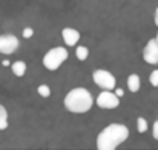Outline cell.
Returning a JSON list of instances; mask_svg holds the SVG:
<instances>
[{
    "label": "cell",
    "instance_id": "7a4b0ae2",
    "mask_svg": "<svg viewBox=\"0 0 158 150\" xmlns=\"http://www.w3.org/2000/svg\"><path fill=\"white\" fill-rule=\"evenodd\" d=\"M64 107L72 113H86L94 106V98L91 92L85 87H75L64 97Z\"/></svg>",
    "mask_w": 158,
    "mask_h": 150
},
{
    "label": "cell",
    "instance_id": "9a60e30c",
    "mask_svg": "<svg viewBox=\"0 0 158 150\" xmlns=\"http://www.w3.org/2000/svg\"><path fill=\"white\" fill-rule=\"evenodd\" d=\"M149 81H151V84H152L154 87H158V69L152 71V74H151V77H149Z\"/></svg>",
    "mask_w": 158,
    "mask_h": 150
},
{
    "label": "cell",
    "instance_id": "2e32d148",
    "mask_svg": "<svg viewBox=\"0 0 158 150\" xmlns=\"http://www.w3.org/2000/svg\"><path fill=\"white\" fill-rule=\"evenodd\" d=\"M34 35V29L32 28H25L23 29V39H31Z\"/></svg>",
    "mask_w": 158,
    "mask_h": 150
},
{
    "label": "cell",
    "instance_id": "e0dca14e",
    "mask_svg": "<svg viewBox=\"0 0 158 150\" xmlns=\"http://www.w3.org/2000/svg\"><path fill=\"white\" fill-rule=\"evenodd\" d=\"M152 133H154V138L158 141V120L154 123V129H152Z\"/></svg>",
    "mask_w": 158,
    "mask_h": 150
},
{
    "label": "cell",
    "instance_id": "44dd1931",
    "mask_svg": "<svg viewBox=\"0 0 158 150\" xmlns=\"http://www.w3.org/2000/svg\"><path fill=\"white\" fill-rule=\"evenodd\" d=\"M155 39H157V42H158V34H157V37H155Z\"/></svg>",
    "mask_w": 158,
    "mask_h": 150
},
{
    "label": "cell",
    "instance_id": "ac0fdd59",
    "mask_svg": "<svg viewBox=\"0 0 158 150\" xmlns=\"http://www.w3.org/2000/svg\"><path fill=\"white\" fill-rule=\"evenodd\" d=\"M115 94H117L118 97H123V94H124V92H123V89H117V91H115Z\"/></svg>",
    "mask_w": 158,
    "mask_h": 150
},
{
    "label": "cell",
    "instance_id": "8fae6325",
    "mask_svg": "<svg viewBox=\"0 0 158 150\" xmlns=\"http://www.w3.org/2000/svg\"><path fill=\"white\" fill-rule=\"evenodd\" d=\"M5 129H8V112L0 104V130H5Z\"/></svg>",
    "mask_w": 158,
    "mask_h": 150
},
{
    "label": "cell",
    "instance_id": "8992f818",
    "mask_svg": "<svg viewBox=\"0 0 158 150\" xmlns=\"http://www.w3.org/2000/svg\"><path fill=\"white\" fill-rule=\"evenodd\" d=\"M19 39L15 35H11V34H3L0 35V52L2 54H14L17 48H19Z\"/></svg>",
    "mask_w": 158,
    "mask_h": 150
},
{
    "label": "cell",
    "instance_id": "7c38bea8",
    "mask_svg": "<svg viewBox=\"0 0 158 150\" xmlns=\"http://www.w3.org/2000/svg\"><path fill=\"white\" fill-rule=\"evenodd\" d=\"M75 55H77V58H78L80 61H85V60L89 57V49H88L86 46H77Z\"/></svg>",
    "mask_w": 158,
    "mask_h": 150
},
{
    "label": "cell",
    "instance_id": "ba28073f",
    "mask_svg": "<svg viewBox=\"0 0 158 150\" xmlns=\"http://www.w3.org/2000/svg\"><path fill=\"white\" fill-rule=\"evenodd\" d=\"M61 37L68 46H75L80 42V32L74 28H64L61 31Z\"/></svg>",
    "mask_w": 158,
    "mask_h": 150
},
{
    "label": "cell",
    "instance_id": "30bf717a",
    "mask_svg": "<svg viewBox=\"0 0 158 150\" xmlns=\"http://www.w3.org/2000/svg\"><path fill=\"white\" fill-rule=\"evenodd\" d=\"M11 69H12V72H14V75L15 77H23L25 74H26V63L25 61H14L12 64H11Z\"/></svg>",
    "mask_w": 158,
    "mask_h": 150
},
{
    "label": "cell",
    "instance_id": "277c9868",
    "mask_svg": "<svg viewBox=\"0 0 158 150\" xmlns=\"http://www.w3.org/2000/svg\"><path fill=\"white\" fill-rule=\"evenodd\" d=\"M92 78H94V83L98 87H102L103 91H114L115 86H117L115 77L109 71H106V69H97V71H94Z\"/></svg>",
    "mask_w": 158,
    "mask_h": 150
},
{
    "label": "cell",
    "instance_id": "3957f363",
    "mask_svg": "<svg viewBox=\"0 0 158 150\" xmlns=\"http://www.w3.org/2000/svg\"><path fill=\"white\" fill-rule=\"evenodd\" d=\"M69 57V52L61 48V46H57V48H52L49 49L45 57H43V64L48 71H57Z\"/></svg>",
    "mask_w": 158,
    "mask_h": 150
},
{
    "label": "cell",
    "instance_id": "4fadbf2b",
    "mask_svg": "<svg viewBox=\"0 0 158 150\" xmlns=\"http://www.w3.org/2000/svg\"><path fill=\"white\" fill-rule=\"evenodd\" d=\"M37 94H39L40 97H43V98H48V97L51 95V89H49L48 84H40V86L37 87Z\"/></svg>",
    "mask_w": 158,
    "mask_h": 150
},
{
    "label": "cell",
    "instance_id": "5b68a950",
    "mask_svg": "<svg viewBox=\"0 0 158 150\" xmlns=\"http://www.w3.org/2000/svg\"><path fill=\"white\" fill-rule=\"evenodd\" d=\"M95 103L102 109H117L120 106V97L114 91H103L98 94Z\"/></svg>",
    "mask_w": 158,
    "mask_h": 150
},
{
    "label": "cell",
    "instance_id": "6da1fadb",
    "mask_svg": "<svg viewBox=\"0 0 158 150\" xmlns=\"http://www.w3.org/2000/svg\"><path fill=\"white\" fill-rule=\"evenodd\" d=\"M129 138V129L124 124H109L97 136V149L98 150H115Z\"/></svg>",
    "mask_w": 158,
    "mask_h": 150
},
{
    "label": "cell",
    "instance_id": "52a82bcc",
    "mask_svg": "<svg viewBox=\"0 0 158 150\" xmlns=\"http://www.w3.org/2000/svg\"><path fill=\"white\" fill-rule=\"evenodd\" d=\"M143 58L149 64H158V42L157 39H151L143 51Z\"/></svg>",
    "mask_w": 158,
    "mask_h": 150
},
{
    "label": "cell",
    "instance_id": "5bb4252c",
    "mask_svg": "<svg viewBox=\"0 0 158 150\" xmlns=\"http://www.w3.org/2000/svg\"><path fill=\"white\" fill-rule=\"evenodd\" d=\"M137 130H138L140 133H144V132L148 130V121H146L143 116H140V118L137 120Z\"/></svg>",
    "mask_w": 158,
    "mask_h": 150
},
{
    "label": "cell",
    "instance_id": "ffe728a7",
    "mask_svg": "<svg viewBox=\"0 0 158 150\" xmlns=\"http://www.w3.org/2000/svg\"><path fill=\"white\" fill-rule=\"evenodd\" d=\"M2 64H3V66H11V63H9V61H8V60H5V61H3V63H2Z\"/></svg>",
    "mask_w": 158,
    "mask_h": 150
},
{
    "label": "cell",
    "instance_id": "d6986e66",
    "mask_svg": "<svg viewBox=\"0 0 158 150\" xmlns=\"http://www.w3.org/2000/svg\"><path fill=\"white\" fill-rule=\"evenodd\" d=\"M154 20H155V25L158 26V8L155 9V17H154Z\"/></svg>",
    "mask_w": 158,
    "mask_h": 150
},
{
    "label": "cell",
    "instance_id": "9c48e42d",
    "mask_svg": "<svg viewBox=\"0 0 158 150\" xmlns=\"http://www.w3.org/2000/svg\"><path fill=\"white\" fill-rule=\"evenodd\" d=\"M140 86H141V81H140V77L137 74H131L129 78H127V87L131 92H138L140 91Z\"/></svg>",
    "mask_w": 158,
    "mask_h": 150
}]
</instances>
